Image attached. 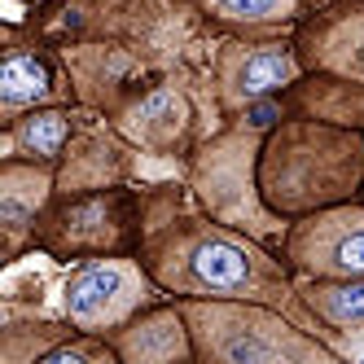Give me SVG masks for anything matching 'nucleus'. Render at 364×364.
<instances>
[{
  "label": "nucleus",
  "instance_id": "obj_1",
  "mask_svg": "<svg viewBox=\"0 0 364 364\" xmlns=\"http://www.w3.org/2000/svg\"><path fill=\"white\" fill-rule=\"evenodd\" d=\"M189 268L202 285H211V290H237V285L250 277V264H246V255L237 246H228V242H202L189 259Z\"/></svg>",
  "mask_w": 364,
  "mask_h": 364
},
{
  "label": "nucleus",
  "instance_id": "obj_2",
  "mask_svg": "<svg viewBox=\"0 0 364 364\" xmlns=\"http://www.w3.org/2000/svg\"><path fill=\"white\" fill-rule=\"evenodd\" d=\"M119 285H123V277L114 268H88V272H80V277L70 281V290H66L70 316H92V311H101Z\"/></svg>",
  "mask_w": 364,
  "mask_h": 364
},
{
  "label": "nucleus",
  "instance_id": "obj_3",
  "mask_svg": "<svg viewBox=\"0 0 364 364\" xmlns=\"http://www.w3.org/2000/svg\"><path fill=\"white\" fill-rule=\"evenodd\" d=\"M0 92H5V101H36L48 92V70L36 62V58H9L5 70H0Z\"/></svg>",
  "mask_w": 364,
  "mask_h": 364
},
{
  "label": "nucleus",
  "instance_id": "obj_4",
  "mask_svg": "<svg viewBox=\"0 0 364 364\" xmlns=\"http://www.w3.org/2000/svg\"><path fill=\"white\" fill-rule=\"evenodd\" d=\"M290 75H294V62L285 53H255L246 62V70H242V88L246 92H264V88H272L281 80H290Z\"/></svg>",
  "mask_w": 364,
  "mask_h": 364
},
{
  "label": "nucleus",
  "instance_id": "obj_5",
  "mask_svg": "<svg viewBox=\"0 0 364 364\" xmlns=\"http://www.w3.org/2000/svg\"><path fill=\"white\" fill-rule=\"evenodd\" d=\"M22 141H27L36 154H58L62 141H66V119L62 114H40L22 127Z\"/></svg>",
  "mask_w": 364,
  "mask_h": 364
},
{
  "label": "nucleus",
  "instance_id": "obj_6",
  "mask_svg": "<svg viewBox=\"0 0 364 364\" xmlns=\"http://www.w3.org/2000/svg\"><path fill=\"white\" fill-rule=\"evenodd\" d=\"M325 311H329V316H338V321H355V316H364V281L329 290V294H325Z\"/></svg>",
  "mask_w": 364,
  "mask_h": 364
},
{
  "label": "nucleus",
  "instance_id": "obj_7",
  "mask_svg": "<svg viewBox=\"0 0 364 364\" xmlns=\"http://www.w3.org/2000/svg\"><path fill=\"white\" fill-rule=\"evenodd\" d=\"M333 264L347 272H364V232H351V237L333 246Z\"/></svg>",
  "mask_w": 364,
  "mask_h": 364
},
{
  "label": "nucleus",
  "instance_id": "obj_8",
  "mask_svg": "<svg viewBox=\"0 0 364 364\" xmlns=\"http://www.w3.org/2000/svg\"><path fill=\"white\" fill-rule=\"evenodd\" d=\"M224 14H237V18H268L281 9V0H220Z\"/></svg>",
  "mask_w": 364,
  "mask_h": 364
},
{
  "label": "nucleus",
  "instance_id": "obj_9",
  "mask_svg": "<svg viewBox=\"0 0 364 364\" xmlns=\"http://www.w3.org/2000/svg\"><path fill=\"white\" fill-rule=\"evenodd\" d=\"M224 351H228V360H264V355H268L272 347H268V343H259V338H250V333H246V338H232V343H228Z\"/></svg>",
  "mask_w": 364,
  "mask_h": 364
},
{
  "label": "nucleus",
  "instance_id": "obj_10",
  "mask_svg": "<svg viewBox=\"0 0 364 364\" xmlns=\"http://www.w3.org/2000/svg\"><path fill=\"white\" fill-rule=\"evenodd\" d=\"M246 119H250L255 127H268V123L277 119V106H268V101H259V106H255V110H250Z\"/></svg>",
  "mask_w": 364,
  "mask_h": 364
},
{
  "label": "nucleus",
  "instance_id": "obj_11",
  "mask_svg": "<svg viewBox=\"0 0 364 364\" xmlns=\"http://www.w3.org/2000/svg\"><path fill=\"white\" fill-rule=\"evenodd\" d=\"M48 364H80V355H75V351H58V355H48Z\"/></svg>",
  "mask_w": 364,
  "mask_h": 364
},
{
  "label": "nucleus",
  "instance_id": "obj_12",
  "mask_svg": "<svg viewBox=\"0 0 364 364\" xmlns=\"http://www.w3.org/2000/svg\"><path fill=\"white\" fill-rule=\"evenodd\" d=\"M5 215H9V220L18 224V220H22V206H18V202H5Z\"/></svg>",
  "mask_w": 364,
  "mask_h": 364
},
{
  "label": "nucleus",
  "instance_id": "obj_13",
  "mask_svg": "<svg viewBox=\"0 0 364 364\" xmlns=\"http://www.w3.org/2000/svg\"><path fill=\"white\" fill-rule=\"evenodd\" d=\"M360 66H364V53H360Z\"/></svg>",
  "mask_w": 364,
  "mask_h": 364
}]
</instances>
